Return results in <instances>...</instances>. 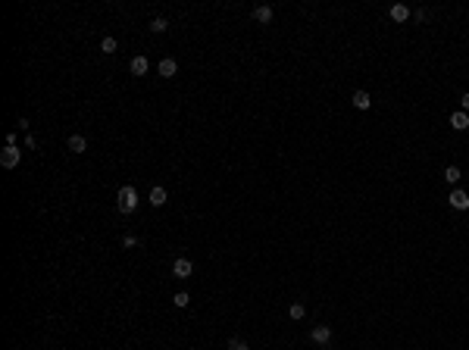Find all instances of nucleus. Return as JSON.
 <instances>
[{
    "mask_svg": "<svg viewBox=\"0 0 469 350\" xmlns=\"http://www.w3.org/2000/svg\"><path fill=\"white\" fill-rule=\"evenodd\" d=\"M138 191L131 188V184H122V188H119V194H116V206H119V213L122 216H129V213H135L138 210Z\"/></svg>",
    "mask_w": 469,
    "mask_h": 350,
    "instance_id": "obj_1",
    "label": "nucleus"
},
{
    "mask_svg": "<svg viewBox=\"0 0 469 350\" xmlns=\"http://www.w3.org/2000/svg\"><path fill=\"white\" fill-rule=\"evenodd\" d=\"M19 163H22V150L16 144H6L3 153H0V166H3V169H16Z\"/></svg>",
    "mask_w": 469,
    "mask_h": 350,
    "instance_id": "obj_2",
    "label": "nucleus"
},
{
    "mask_svg": "<svg viewBox=\"0 0 469 350\" xmlns=\"http://www.w3.org/2000/svg\"><path fill=\"white\" fill-rule=\"evenodd\" d=\"M191 272H194V263H191L188 257H178L172 263V275H175V278H191Z\"/></svg>",
    "mask_w": 469,
    "mask_h": 350,
    "instance_id": "obj_3",
    "label": "nucleus"
},
{
    "mask_svg": "<svg viewBox=\"0 0 469 350\" xmlns=\"http://www.w3.org/2000/svg\"><path fill=\"white\" fill-rule=\"evenodd\" d=\"M448 203L453 206V210L463 213V210H469V194H466V191H460V188H453L450 197H448Z\"/></svg>",
    "mask_w": 469,
    "mask_h": 350,
    "instance_id": "obj_4",
    "label": "nucleus"
},
{
    "mask_svg": "<svg viewBox=\"0 0 469 350\" xmlns=\"http://www.w3.org/2000/svg\"><path fill=\"white\" fill-rule=\"evenodd\" d=\"M166 200H169V194H166V188H163V184L150 188V197H147V203H150V206H156V210H160V206H166Z\"/></svg>",
    "mask_w": 469,
    "mask_h": 350,
    "instance_id": "obj_5",
    "label": "nucleus"
},
{
    "mask_svg": "<svg viewBox=\"0 0 469 350\" xmlns=\"http://www.w3.org/2000/svg\"><path fill=\"white\" fill-rule=\"evenodd\" d=\"M66 147H69V153H85L88 150V138L85 135H69Z\"/></svg>",
    "mask_w": 469,
    "mask_h": 350,
    "instance_id": "obj_6",
    "label": "nucleus"
},
{
    "mask_svg": "<svg viewBox=\"0 0 469 350\" xmlns=\"http://www.w3.org/2000/svg\"><path fill=\"white\" fill-rule=\"evenodd\" d=\"M310 338L316 341V344H329L332 341V325H316V329L310 332Z\"/></svg>",
    "mask_w": 469,
    "mask_h": 350,
    "instance_id": "obj_7",
    "label": "nucleus"
},
{
    "mask_svg": "<svg viewBox=\"0 0 469 350\" xmlns=\"http://www.w3.org/2000/svg\"><path fill=\"white\" fill-rule=\"evenodd\" d=\"M147 69H150L147 56H131V63H129V72H131V75H147Z\"/></svg>",
    "mask_w": 469,
    "mask_h": 350,
    "instance_id": "obj_8",
    "label": "nucleus"
},
{
    "mask_svg": "<svg viewBox=\"0 0 469 350\" xmlns=\"http://www.w3.org/2000/svg\"><path fill=\"white\" fill-rule=\"evenodd\" d=\"M388 16H391L394 22H407V19H410V6H407V3H394L391 10H388Z\"/></svg>",
    "mask_w": 469,
    "mask_h": 350,
    "instance_id": "obj_9",
    "label": "nucleus"
},
{
    "mask_svg": "<svg viewBox=\"0 0 469 350\" xmlns=\"http://www.w3.org/2000/svg\"><path fill=\"white\" fill-rule=\"evenodd\" d=\"M450 129H453V131H466V129H469V113H463V110H460V113H453V116H450Z\"/></svg>",
    "mask_w": 469,
    "mask_h": 350,
    "instance_id": "obj_10",
    "label": "nucleus"
},
{
    "mask_svg": "<svg viewBox=\"0 0 469 350\" xmlns=\"http://www.w3.org/2000/svg\"><path fill=\"white\" fill-rule=\"evenodd\" d=\"M175 72H178V63H175V59H172V56H166V59H160V75H163V78H172V75H175Z\"/></svg>",
    "mask_w": 469,
    "mask_h": 350,
    "instance_id": "obj_11",
    "label": "nucleus"
},
{
    "mask_svg": "<svg viewBox=\"0 0 469 350\" xmlns=\"http://www.w3.org/2000/svg\"><path fill=\"white\" fill-rule=\"evenodd\" d=\"M272 16H275L272 6H257V10H254V19L263 22V25H266V22H272Z\"/></svg>",
    "mask_w": 469,
    "mask_h": 350,
    "instance_id": "obj_12",
    "label": "nucleus"
},
{
    "mask_svg": "<svg viewBox=\"0 0 469 350\" xmlns=\"http://www.w3.org/2000/svg\"><path fill=\"white\" fill-rule=\"evenodd\" d=\"M354 107H356V110H369V107H372L369 91H354Z\"/></svg>",
    "mask_w": 469,
    "mask_h": 350,
    "instance_id": "obj_13",
    "label": "nucleus"
},
{
    "mask_svg": "<svg viewBox=\"0 0 469 350\" xmlns=\"http://www.w3.org/2000/svg\"><path fill=\"white\" fill-rule=\"evenodd\" d=\"M147 28H150L153 35H163V32H169V19L156 16V19H150V25H147Z\"/></svg>",
    "mask_w": 469,
    "mask_h": 350,
    "instance_id": "obj_14",
    "label": "nucleus"
},
{
    "mask_svg": "<svg viewBox=\"0 0 469 350\" xmlns=\"http://www.w3.org/2000/svg\"><path fill=\"white\" fill-rule=\"evenodd\" d=\"M288 316H291V319H294V322H297V319H303V316H307V307H303V303H300V300H294V303H291V307H288Z\"/></svg>",
    "mask_w": 469,
    "mask_h": 350,
    "instance_id": "obj_15",
    "label": "nucleus"
},
{
    "mask_svg": "<svg viewBox=\"0 0 469 350\" xmlns=\"http://www.w3.org/2000/svg\"><path fill=\"white\" fill-rule=\"evenodd\" d=\"M116 50H119V41H116V38H110V35H107V38L100 41V54H107V56H110V54H116Z\"/></svg>",
    "mask_w": 469,
    "mask_h": 350,
    "instance_id": "obj_16",
    "label": "nucleus"
},
{
    "mask_svg": "<svg viewBox=\"0 0 469 350\" xmlns=\"http://www.w3.org/2000/svg\"><path fill=\"white\" fill-rule=\"evenodd\" d=\"M460 178H463V172H460V166H448V169H444V182H448V184H457Z\"/></svg>",
    "mask_w": 469,
    "mask_h": 350,
    "instance_id": "obj_17",
    "label": "nucleus"
},
{
    "mask_svg": "<svg viewBox=\"0 0 469 350\" xmlns=\"http://www.w3.org/2000/svg\"><path fill=\"white\" fill-rule=\"evenodd\" d=\"M172 303H175L178 310H185V307H188V303H191V294H188V291H178V294L172 297Z\"/></svg>",
    "mask_w": 469,
    "mask_h": 350,
    "instance_id": "obj_18",
    "label": "nucleus"
},
{
    "mask_svg": "<svg viewBox=\"0 0 469 350\" xmlns=\"http://www.w3.org/2000/svg\"><path fill=\"white\" fill-rule=\"evenodd\" d=\"M228 350H250L247 344H244V341H238V338H232L228 341Z\"/></svg>",
    "mask_w": 469,
    "mask_h": 350,
    "instance_id": "obj_19",
    "label": "nucleus"
},
{
    "mask_svg": "<svg viewBox=\"0 0 469 350\" xmlns=\"http://www.w3.org/2000/svg\"><path fill=\"white\" fill-rule=\"evenodd\" d=\"M122 247H138V238L135 235H125L122 238Z\"/></svg>",
    "mask_w": 469,
    "mask_h": 350,
    "instance_id": "obj_20",
    "label": "nucleus"
},
{
    "mask_svg": "<svg viewBox=\"0 0 469 350\" xmlns=\"http://www.w3.org/2000/svg\"><path fill=\"white\" fill-rule=\"evenodd\" d=\"M460 107H463V113H469V91L463 94V97H460Z\"/></svg>",
    "mask_w": 469,
    "mask_h": 350,
    "instance_id": "obj_21",
    "label": "nucleus"
}]
</instances>
